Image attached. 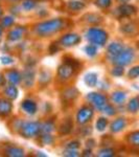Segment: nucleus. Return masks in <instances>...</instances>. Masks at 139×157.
Listing matches in <instances>:
<instances>
[{
  "mask_svg": "<svg viewBox=\"0 0 139 157\" xmlns=\"http://www.w3.org/2000/svg\"><path fill=\"white\" fill-rule=\"evenodd\" d=\"M66 26H67V21L65 19L54 18L37 23L34 26V33L38 37L47 38L62 32L63 29H66Z\"/></svg>",
  "mask_w": 139,
  "mask_h": 157,
  "instance_id": "f257e3e1",
  "label": "nucleus"
},
{
  "mask_svg": "<svg viewBox=\"0 0 139 157\" xmlns=\"http://www.w3.org/2000/svg\"><path fill=\"white\" fill-rule=\"evenodd\" d=\"M85 38L91 44H94L98 47H103L108 42L109 34L102 27L93 26L87 29Z\"/></svg>",
  "mask_w": 139,
  "mask_h": 157,
  "instance_id": "f03ea898",
  "label": "nucleus"
},
{
  "mask_svg": "<svg viewBox=\"0 0 139 157\" xmlns=\"http://www.w3.org/2000/svg\"><path fill=\"white\" fill-rule=\"evenodd\" d=\"M41 125L38 121H22L18 133L24 138H36L41 134Z\"/></svg>",
  "mask_w": 139,
  "mask_h": 157,
  "instance_id": "7ed1b4c3",
  "label": "nucleus"
},
{
  "mask_svg": "<svg viewBox=\"0 0 139 157\" xmlns=\"http://www.w3.org/2000/svg\"><path fill=\"white\" fill-rule=\"evenodd\" d=\"M134 58H135V52L132 47H123V49L113 59L109 60L112 64L114 65H120V66H127L130 65L133 62Z\"/></svg>",
  "mask_w": 139,
  "mask_h": 157,
  "instance_id": "20e7f679",
  "label": "nucleus"
},
{
  "mask_svg": "<svg viewBox=\"0 0 139 157\" xmlns=\"http://www.w3.org/2000/svg\"><path fill=\"white\" fill-rule=\"evenodd\" d=\"M86 98H87L88 103L95 110L100 111V112H102L103 109L105 108V106L108 104V98L100 92H95V91L94 92H89L86 95Z\"/></svg>",
  "mask_w": 139,
  "mask_h": 157,
  "instance_id": "39448f33",
  "label": "nucleus"
},
{
  "mask_svg": "<svg viewBox=\"0 0 139 157\" xmlns=\"http://www.w3.org/2000/svg\"><path fill=\"white\" fill-rule=\"evenodd\" d=\"M93 115H94V108L92 106H82L77 112V115H75V121L77 124H79L80 126H85L87 124H89L91 120L93 118Z\"/></svg>",
  "mask_w": 139,
  "mask_h": 157,
  "instance_id": "423d86ee",
  "label": "nucleus"
},
{
  "mask_svg": "<svg viewBox=\"0 0 139 157\" xmlns=\"http://www.w3.org/2000/svg\"><path fill=\"white\" fill-rule=\"evenodd\" d=\"M75 70H77V68H74L73 66H71L68 63L63 62L62 64L58 67L57 70V75L58 78L61 82H67L71 78L75 73Z\"/></svg>",
  "mask_w": 139,
  "mask_h": 157,
  "instance_id": "0eeeda50",
  "label": "nucleus"
},
{
  "mask_svg": "<svg viewBox=\"0 0 139 157\" xmlns=\"http://www.w3.org/2000/svg\"><path fill=\"white\" fill-rule=\"evenodd\" d=\"M81 41H82V38L80 35L74 34V33H68V34H65L61 37V39L59 40V44L62 47L69 48V47L77 46V44H80Z\"/></svg>",
  "mask_w": 139,
  "mask_h": 157,
  "instance_id": "6e6552de",
  "label": "nucleus"
},
{
  "mask_svg": "<svg viewBox=\"0 0 139 157\" xmlns=\"http://www.w3.org/2000/svg\"><path fill=\"white\" fill-rule=\"evenodd\" d=\"M4 77H6V81L9 84L18 86L22 83V73L19 70L14 69V68L6 70L4 73Z\"/></svg>",
  "mask_w": 139,
  "mask_h": 157,
  "instance_id": "1a4fd4ad",
  "label": "nucleus"
},
{
  "mask_svg": "<svg viewBox=\"0 0 139 157\" xmlns=\"http://www.w3.org/2000/svg\"><path fill=\"white\" fill-rule=\"evenodd\" d=\"M21 110L27 115H35L38 111V104L32 98H25L21 102Z\"/></svg>",
  "mask_w": 139,
  "mask_h": 157,
  "instance_id": "9d476101",
  "label": "nucleus"
},
{
  "mask_svg": "<svg viewBox=\"0 0 139 157\" xmlns=\"http://www.w3.org/2000/svg\"><path fill=\"white\" fill-rule=\"evenodd\" d=\"M25 34H26V27L25 26H21V25L15 26L7 34V40L9 42H18L24 37Z\"/></svg>",
  "mask_w": 139,
  "mask_h": 157,
  "instance_id": "9b49d317",
  "label": "nucleus"
},
{
  "mask_svg": "<svg viewBox=\"0 0 139 157\" xmlns=\"http://www.w3.org/2000/svg\"><path fill=\"white\" fill-rule=\"evenodd\" d=\"M13 111V103L6 98H0V117L6 118Z\"/></svg>",
  "mask_w": 139,
  "mask_h": 157,
  "instance_id": "f8f14e48",
  "label": "nucleus"
},
{
  "mask_svg": "<svg viewBox=\"0 0 139 157\" xmlns=\"http://www.w3.org/2000/svg\"><path fill=\"white\" fill-rule=\"evenodd\" d=\"M35 78H36V71L32 67L26 68L24 69L22 73V83L26 88H30L35 83Z\"/></svg>",
  "mask_w": 139,
  "mask_h": 157,
  "instance_id": "ddd939ff",
  "label": "nucleus"
},
{
  "mask_svg": "<svg viewBox=\"0 0 139 157\" xmlns=\"http://www.w3.org/2000/svg\"><path fill=\"white\" fill-rule=\"evenodd\" d=\"M115 14H117V16L119 17H130L134 15L136 13V7L134 6H131V4L125 3V4H121L115 10Z\"/></svg>",
  "mask_w": 139,
  "mask_h": 157,
  "instance_id": "4468645a",
  "label": "nucleus"
},
{
  "mask_svg": "<svg viewBox=\"0 0 139 157\" xmlns=\"http://www.w3.org/2000/svg\"><path fill=\"white\" fill-rule=\"evenodd\" d=\"M123 44L120 42H112L110 43L109 45H108L107 47V57L108 59L111 60L113 59L114 57H116L119 52H121V50L123 49Z\"/></svg>",
  "mask_w": 139,
  "mask_h": 157,
  "instance_id": "2eb2a0df",
  "label": "nucleus"
},
{
  "mask_svg": "<svg viewBox=\"0 0 139 157\" xmlns=\"http://www.w3.org/2000/svg\"><path fill=\"white\" fill-rule=\"evenodd\" d=\"M127 127V120L125 117H117L111 123L110 131L112 133H119Z\"/></svg>",
  "mask_w": 139,
  "mask_h": 157,
  "instance_id": "dca6fc26",
  "label": "nucleus"
},
{
  "mask_svg": "<svg viewBox=\"0 0 139 157\" xmlns=\"http://www.w3.org/2000/svg\"><path fill=\"white\" fill-rule=\"evenodd\" d=\"M127 100V92L122 90H115L114 92H112L111 94V101L112 103L116 106H121L123 105Z\"/></svg>",
  "mask_w": 139,
  "mask_h": 157,
  "instance_id": "f3484780",
  "label": "nucleus"
},
{
  "mask_svg": "<svg viewBox=\"0 0 139 157\" xmlns=\"http://www.w3.org/2000/svg\"><path fill=\"white\" fill-rule=\"evenodd\" d=\"M4 154L11 157H23L25 155V151L23 148L18 146H7L4 149Z\"/></svg>",
  "mask_w": 139,
  "mask_h": 157,
  "instance_id": "a211bd4d",
  "label": "nucleus"
},
{
  "mask_svg": "<svg viewBox=\"0 0 139 157\" xmlns=\"http://www.w3.org/2000/svg\"><path fill=\"white\" fill-rule=\"evenodd\" d=\"M3 94L6 98H9V100H11V101H14L18 98L19 90H18V88H17V86L9 84V85L4 86Z\"/></svg>",
  "mask_w": 139,
  "mask_h": 157,
  "instance_id": "6ab92c4d",
  "label": "nucleus"
},
{
  "mask_svg": "<svg viewBox=\"0 0 139 157\" xmlns=\"http://www.w3.org/2000/svg\"><path fill=\"white\" fill-rule=\"evenodd\" d=\"M72 128H73V123H72V120L71 118H65L64 121L61 123V125L59 126V134L60 135H68L70 132L72 131Z\"/></svg>",
  "mask_w": 139,
  "mask_h": 157,
  "instance_id": "aec40b11",
  "label": "nucleus"
},
{
  "mask_svg": "<svg viewBox=\"0 0 139 157\" xmlns=\"http://www.w3.org/2000/svg\"><path fill=\"white\" fill-rule=\"evenodd\" d=\"M79 97V90L75 87H69L66 88L62 92V98L64 102H72L73 100H75Z\"/></svg>",
  "mask_w": 139,
  "mask_h": 157,
  "instance_id": "412c9836",
  "label": "nucleus"
},
{
  "mask_svg": "<svg viewBox=\"0 0 139 157\" xmlns=\"http://www.w3.org/2000/svg\"><path fill=\"white\" fill-rule=\"evenodd\" d=\"M84 83L88 87H96L98 84V75L96 72H88L84 77Z\"/></svg>",
  "mask_w": 139,
  "mask_h": 157,
  "instance_id": "4be33fe9",
  "label": "nucleus"
},
{
  "mask_svg": "<svg viewBox=\"0 0 139 157\" xmlns=\"http://www.w3.org/2000/svg\"><path fill=\"white\" fill-rule=\"evenodd\" d=\"M39 139L42 146H52L55 143V138L51 135V133H41L39 135Z\"/></svg>",
  "mask_w": 139,
  "mask_h": 157,
  "instance_id": "5701e85b",
  "label": "nucleus"
},
{
  "mask_svg": "<svg viewBox=\"0 0 139 157\" xmlns=\"http://www.w3.org/2000/svg\"><path fill=\"white\" fill-rule=\"evenodd\" d=\"M67 7L72 12H80L85 9L86 4L85 2L81 1V0H70L67 4Z\"/></svg>",
  "mask_w": 139,
  "mask_h": 157,
  "instance_id": "b1692460",
  "label": "nucleus"
},
{
  "mask_svg": "<svg viewBox=\"0 0 139 157\" xmlns=\"http://www.w3.org/2000/svg\"><path fill=\"white\" fill-rule=\"evenodd\" d=\"M55 128V121L54 120H47L41 125V133H52Z\"/></svg>",
  "mask_w": 139,
  "mask_h": 157,
  "instance_id": "393cba45",
  "label": "nucleus"
},
{
  "mask_svg": "<svg viewBox=\"0 0 139 157\" xmlns=\"http://www.w3.org/2000/svg\"><path fill=\"white\" fill-rule=\"evenodd\" d=\"M127 110L130 113H136L139 110V95L134 97L129 101L127 105Z\"/></svg>",
  "mask_w": 139,
  "mask_h": 157,
  "instance_id": "a878e982",
  "label": "nucleus"
},
{
  "mask_svg": "<svg viewBox=\"0 0 139 157\" xmlns=\"http://www.w3.org/2000/svg\"><path fill=\"white\" fill-rule=\"evenodd\" d=\"M50 81H51V75H50V72L47 71V70H42L39 75V84L42 87H46L50 83Z\"/></svg>",
  "mask_w": 139,
  "mask_h": 157,
  "instance_id": "bb28decb",
  "label": "nucleus"
},
{
  "mask_svg": "<svg viewBox=\"0 0 139 157\" xmlns=\"http://www.w3.org/2000/svg\"><path fill=\"white\" fill-rule=\"evenodd\" d=\"M84 20L89 24H98L103 21V18L97 14H87L84 17Z\"/></svg>",
  "mask_w": 139,
  "mask_h": 157,
  "instance_id": "cd10ccee",
  "label": "nucleus"
},
{
  "mask_svg": "<svg viewBox=\"0 0 139 157\" xmlns=\"http://www.w3.org/2000/svg\"><path fill=\"white\" fill-rule=\"evenodd\" d=\"M84 52H85V54L88 56V57L94 58V57H96L97 54H98V46L89 43V44L86 45V46L84 47Z\"/></svg>",
  "mask_w": 139,
  "mask_h": 157,
  "instance_id": "c85d7f7f",
  "label": "nucleus"
},
{
  "mask_svg": "<svg viewBox=\"0 0 139 157\" xmlns=\"http://www.w3.org/2000/svg\"><path fill=\"white\" fill-rule=\"evenodd\" d=\"M108 124H109L108 118L103 117V116H100V117L97 118L96 123H95V128H96V130L98 132H103V131L107 129Z\"/></svg>",
  "mask_w": 139,
  "mask_h": 157,
  "instance_id": "c756f323",
  "label": "nucleus"
},
{
  "mask_svg": "<svg viewBox=\"0 0 139 157\" xmlns=\"http://www.w3.org/2000/svg\"><path fill=\"white\" fill-rule=\"evenodd\" d=\"M127 140H128V143L130 144V145L139 148V130L134 131V132H131L128 135Z\"/></svg>",
  "mask_w": 139,
  "mask_h": 157,
  "instance_id": "7c9ffc66",
  "label": "nucleus"
},
{
  "mask_svg": "<svg viewBox=\"0 0 139 157\" xmlns=\"http://www.w3.org/2000/svg\"><path fill=\"white\" fill-rule=\"evenodd\" d=\"M38 2L37 0H22L21 6L25 12H30L36 9Z\"/></svg>",
  "mask_w": 139,
  "mask_h": 157,
  "instance_id": "2f4dec72",
  "label": "nucleus"
},
{
  "mask_svg": "<svg viewBox=\"0 0 139 157\" xmlns=\"http://www.w3.org/2000/svg\"><path fill=\"white\" fill-rule=\"evenodd\" d=\"M14 24H15V17L9 15V16L2 17L1 24L0 25H1L3 29H11V27L14 26Z\"/></svg>",
  "mask_w": 139,
  "mask_h": 157,
  "instance_id": "473e14b6",
  "label": "nucleus"
},
{
  "mask_svg": "<svg viewBox=\"0 0 139 157\" xmlns=\"http://www.w3.org/2000/svg\"><path fill=\"white\" fill-rule=\"evenodd\" d=\"M114 155H115L114 149L110 148V147H105V148H102L100 150H98V152H97V156H100V157H112Z\"/></svg>",
  "mask_w": 139,
  "mask_h": 157,
  "instance_id": "72a5a7b5",
  "label": "nucleus"
},
{
  "mask_svg": "<svg viewBox=\"0 0 139 157\" xmlns=\"http://www.w3.org/2000/svg\"><path fill=\"white\" fill-rule=\"evenodd\" d=\"M121 32H122L123 34H126V35H133V34H135V33H136L135 24H133L132 22L125 24L122 27H121Z\"/></svg>",
  "mask_w": 139,
  "mask_h": 157,
  "instance_id": "f704fd0d",
  "label": "nucleus"
},
{
  "mask_svg": "<svg viewBox=\"0 0 139 157\" xmlns=\"http://www.w3.org/2000/svg\"><path fill=\"white\" fill-rule=\"evenodd\" d=\"M94 3L98 9L108 10L112 6V0H94Z\"/></svg>",
  "mask_w": 139,
  "mask_h": 157,
  "instance_id": "c9c22d12",
  "label": "nucleus"
},
{
  "mask_svg": "<svg viewBox=\"0 0 139 157\" xmlns=\"http://www.w3.org/2000/svg\"><path fill=\"white\" fill-rule=\"evenodd\" d=\"M102 112L105 113L107 116H114L116 114V112H117V110H116V108L112 105V104L108 103L107 105L105 106V108L103 109Z\"/></svg>",
  "mask_w": 139,
  "mask_h": 157,
  "instance_id": "e433bc0d",
  "label": "nucleus"
},
{
  "mask_svg": "<svg viewBox=\"0 0 139 157\" xmlns=\"http://www.w3.org/2000/svg\"><path fill=\"white\" fill-rule=\"evenodd\" d=\"M111 75L116 78L122 77V75H125V67L120 66V65H115V66L112 68V70H111Z\"/></svg>",
  "mask_w": 139,
  "mask_h": 157,
  "instance_id": "4c0bfd02",
  "label": "nucleus"
},
{
  "mask_svg": "<svg viewBox=\"0 0 139 157\" xmlns=\"http://www.w3.org/2000/svg\"><path fill=\"white\" fill-rule=\"evenodd\" d=\"M63 62L68 63V64H70V65H71V66H73L74 68H77V69H79L80 66H81V63H80L77 60L73 59V58L66 57V58H64V61H63Z\"/></svg>",
  "mask_w": 139,
  "mask_h": 157,
  "instance_id": "58836bf2",
  "label": "nucleus"
},
{
  "mask_svg": "<svg viewBox=\"0 0 139 157\" xmlns=\"http://www.w3.org/2000/svg\"><path fill=\"white\" fill-rule=\"evenodd\" d=\"M128 77L129 78H139V66H134L129 70L128 72Z\"/></svg>",
  "mask_w": 139,
  "mask_h": 157,
  "instance_id": "ea45409f",
  "label": "nucleus"
},
{
  "mask_svg": "<svg viewBox=\"0 0 139 157\" xmlns=\"http://www.w3.org/2000/svg\"><path fill=\"white\" fill-rule=\"evenodd\" d=\"M0 62H1L2 65H12L15 62V60L11 56H1L0 57Z\"/></svg>",
  "mask_w": 139,
  "mask_h": 157,
  "instance_id": "a19ab883",
  "label": "nucleus"
},
{
  "mask_svg": "<svg viewBox=\"0 0 139 157\" xmlns=\"http://www.w3.org/2000/svg\"><path fill=\"white\" fill-rule=\"evenodd\" d=\"M63 155L68 156V157H77L80 155L79 150H73V149H65L63 152Z\"/></svg>",
  "mask_w": 139,
  "mask_h": 157,
  "instance_id": "79ce46f5",
  "label": "nucleus"
},
{
  "mask_svg": "<svg viewBox=\"0 0 139 157\" xmlns=\"http://www.w3.org/2000/svg\"><path fill=\"white\" fill-rule=\"evenodd\" d=\"M81 147V144L80 141L77 140H71L69 143L66 144V148L67 149H73V150H79Z\"/></svg>",
  "mask_w": 139,
  "mask_h": 157,
  "instance_id": "37998d69",
  "label": "nucleus"
},
{
  "mask_svg": "<svg viewBox=\"0 0 139 157\" xmlns=\"http://www.w3.org/2000/svg\"><path fill=\"white\" fill-rule=\"evenodd\" d=\"M92 133V129H90L89 127H84V126H82V128H81V137H86V136L90 135V134Z\"/></svg>",
  "mask_w": 139,
  "mask_h": 157,
  "instance_id": "c03bdc74",
  "label": "nucleus"
},
{
  "mask_svg": "<svg viewBox=\"0 0 139 157\" xmlns=\"http://www.w3.org/2000/svg\"><path fill=\"white\" fill-rule=\"evenodd\" d=\"M59 46H60V44L59 43H52L51 45H50V47H49V52L50 54H55V52H58V50H59Z\"/></svg>",
  "mask_w": 139,
  "mask_h": 157,
  "instance_id": "a18cd8bd",
  "label": "nucleus"
},
{
  "mask_svg": "<svg viewBox=\"0 0 139 157\" xmlns=\"http://www.w3.org/2000/svg\"><path fill=\"white\" fill-rule=\"evenodd\" d=\"M97 86L100 87V89H102V90L109 89V83H107L106 81H100V82H98Z\"/></svg>",
  "mask_w": 139,
  "mask_h": 157,
  "instance_id": "49530a36",
  "label": "nucleus"
},
{
  "mask_svg": "<svg viewBox=\"0 0 139 157\" xmlns=\"http://www.w3.org/2000/svg\"><path fill=\"white\" fill-rule=\"evenodd\" d=\"M95 146H96V145H95V140L93 138H89L87 141H86V148L92 149V148H94Z\"/></svg>",
  "mask_w": 139,
  "mask_h": 157,
  "instance_id": "de8ad7c7",
  "label": "nucleus"
},
{
  "mask_svg": "<svg viewBox=\"0 0 139 157\" xmlns=\"http://www.w3.org/2000/svg\"><path fill=\"white\" fill-rule=\"evenodd\" d=\"M92 149L90 148H86L85 151H83V156H92Z\"/></svg>",
  "mask_w": 139,
  "mask_h": 157,
  "instance_id": "09e8293b",
  "label": "nucleus"
},
{
  "mask_svg": "<svg viewBox=\"0 0 139 157\" xmlns=\"http://www.w3.org/2000/svg\"><path fill=\"white\" fill-rule=\"evenodd\" d=\"M2 37H3V27L0 25V40L2 39Z\"/></svg>",
  "mask_w": 139,
  "mask_h": 157,
  "instance_id": "8fccbe9b",
  "label": "nucleus"
},
{
  "mask_svg": "<svg viewBox=\"0 0 139 157\" xmlns=\"http://www.w3.org/2000/svg\"><path fill=\"white\" fill-rule=\"evenodd\" d=\"M117 1L119 2V3H121V4H125V3H128L130 0H117Z\"/></svg>",
  "mask_w": 139,
  "mask_h": 157,
  "instance_id": "3c124183",
  "label": "nucleus"
},
{
  "mask_svg": "<svg viewBox=\"0 0 139 157\" xmlns=\"http://www.w3.org/2000/svg\"><path fill=\"white\" fill-rule=\"evenodd\" d=\"M2 17H3V9L0 6V19H1Z\"/></svg>",
  "mask_w": 139,
  "mask_h": 157,
  "instance_id": "603ef678",
  "label": "nucleus"
},
{
  "mask_svg": "<svg viewBox=\"0 0 139 157\" xmlns=\"http://www.w3.org/2000/svg\"><path fill=\"white\" fill-rule=\"evenodd\" d=\"M9 1H11V2H18V1H20V0H9Z\"/></svg>",
  "mask_w": 139,
  "mask_h": 157,
  "instance_id": "864d4df0",
  "label": "nucleus"
},
{
  "mask_svg": "<svg viewBox=\"0 0 139 157\" xmlns=\"http://www.w3.org/2000/svg\"><path fill=\"white\" fill-rule=\"evenodd\" d=\"M0 86H1V75H0Z\"/></svg>",
  "mask_w": 139,
  "mask_h": 157,
  "instance_id": "5fc2aeb1",
  "label": "nucleus"
},
{
  "mask_svg": "<svg viewBox=\"0 0 139 157\" xmlns=\"http://www.w3.org/2000/svg\"><path fill=\"white\" fill-rule=\"evenodd\" d=\"M0 1H1V0H0Z\"/></svg>",
  "mask_w": 139,
  "mask_h": 157,
  "instance_id": "6e6d98bb",
  "label": "nucleus"
}]
</instances>
